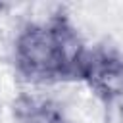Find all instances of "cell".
<instances>
[{"label":"cell","instance_id":"1","mask_svg":"<svg viewBox=\"0 0 123 123\" xmlns=\"http://www.w3.org/2000/svg\"><path fill=\"white\" fill-rule=\"evenodd\" d=\"M86 48L63 17L29 23L15 40L17 71L31 81L79 79Z\"/></svg>","mask_w":123,"mask_h":123},{"label":"cell","instance_id":"2","mask_svg":"<svg viewBox=\"0 0 123 123\" xmlns=\"http://www.w3.org/2000/svg\"><path fill=\"white\" fill-rule=\"evenodd\" d=\"M79 79L102 98L113 100L123 94V58L110 48H92L85 52Z\"/></svg>","mask_w":123,"mask_h":123},{"label":"cell","instance_id":"3","mask_svg":"<svg viewBox=\"0 0 123 123\" xmlns=\"http://www.w3.org/2000/svg\"><path fill=\"white\" fill-rule=\"evenodd\" d=\"M15 123H73L60 104L40 96H21L13 108Z\"/></svg>","mask_w":123,"mask_h":123}]
</instances>
